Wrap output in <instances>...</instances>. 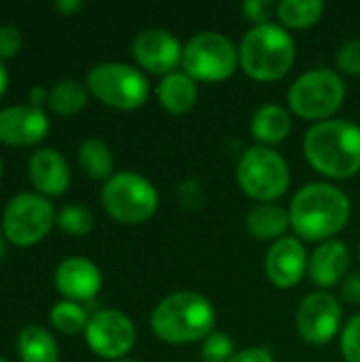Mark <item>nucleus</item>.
<instances>
[{
  "instance_id": "14",
  "label": "nucleus",
  "mask_w": 360,
  "mask_h": 362,
  "mask_svg": "<svg viewBox=\"0 0 360 362\" xmlns=\"http://www.w3.org/2000/svg\"><path fill=\"white\" fill-rule=\"evenodd\" d=\"M308 250L297 235H286L274 242L265 255V276L267 280L280 288H295L308 276Z\"/></svg>"
},
{
  "instance_id": "41",
  "label": "nucleus",
  "mask_w": 360,
  "mask_h": 362,
  "mask_svg": "<svg viewBox=\"0 0 360 362\" xmlns=\"http://www.w3.org/2000/svg\"><path fill=\"white\" fill-rule=\"evenodd\" d=\"M0 176H2V161H0Z\"/></svg>"
},
{
  "instance_id": "31",
  "label": "nucleus",
  "mask_w": 360,
  "mask_h": 362,
  "mask_svg": "<svg viewBox=\"0 0 360 362\" xmlns=\"http://www.w3.org/2000/svg\"><path fill=\"white\" fill-rule=\"evenodd\" d=\"M242 13L246 15L248 21H252V25H263V23H272L276 4L272 0H246L242 4Z\"/></svg>"
},
{
  "instance_id": "32",
  "label": "nucleus",
  "mask_w": 360,
  "mask_h": 362,
  "mask_svg": "<svg viewBox=\"0 0 360 362\" xmlns=\"http://www.w3.org/2000/svg\"><path fill=\"white\" fill-rule=\"evenodd\" d=\"M21 32L19 28L6 23V25H0V62L4 59H11L19 53L21 49Z\"/></svg>"
},
{
  "instance_id": "1",
  "label": "nucleus",
  "mask_w": 360,
  "mask_h": 362,
  "mask_svg": "<svg viewBox=\"0 0 360 362\" xmlns=\"http://www.w3.org/2000/svg\"><path fill=\"white\" fill-rule=\"evenodd\" d=\"M291 229L301 242H329L339 235L352 216L350 197L331 182L303 185L289 208Z\"/></svg>"
},
{
  "instance_id": "16",
  "label": "nucleus",
  "mask_w": 360,
  "mask_h": 362,
  "mask_svg": "<svg viewBox=\"0 0 360 362\" xmlns=\"http://www.w3.org/2000/svg\"><path fill=\"white\" fill-rule=\"evenodd\" d=\"M53 282L66 301L89 303L102 288V272L85 257H68L55 267Z\"/></svg>"
},
{
  "instance_id": "19",
  "label": "nucleus",
  "mask_w": 360,
  "mask_h": 362,
  "mask_svg": "<svg viewBox=\"0 0 360 362\" xmlns=\"http://www.w3.org/2000/svg\"><path fill=\"white\" fill-rule=\"evenodd\" d=\"M293 132V112L280 104H263L250 117V134L261 146H276Z\"/></svg>"
},
{
  "instance_id": "22",
  "label": "nucleus",
  "mask_w": 360,
  "mask_h": 362,
  "mask_svg": "<svg viewBox=\"0 0 360 362\" xmlns=\"http://www.w3.org/2000/svg\"><path fill=\"white\" fill-rule=\"evenodd\" d=\"M17 354L21 362H59V346L42 327H25L17 335Z\"/></svg>"
},
{
  "instance_id": "23",
  "label": "nucleus",
  "mask_w": 360,
  "mask_h": 362,
  "mask_svg": "<svg viewBox=\"0 0 360 362\" xmlns=\"http://www.w3.org/2000/svg\"><path fill=\"white\" fill-rule=\"evenodd\" d=\"M325 2L320 0H282L276 4V17L282 28L308 30L323 19Z\"/></svg>"
},
{
  "instance_id": "33",
  "label": "nucleus",
  "mask_w": 360,
  "mask_h": 362,
  "mask_svg": "<svg viewBox=\"0 0 360 362\" xmlns=\"http://www.w3.org/2000/svg\"><path fill=\"white\" fill-rule=\"evenodd\" d=\"M339 299L350 305H360V274H350L339 284Z\"/></svg>"
},
{
  "instance_id": "27",
  "label": "nucleus",
  "mask_w": 360,
  "mask_h": 362,
  "mask_svg": "<svg viewBox=\"0 0 360 362\" xmlns=\"http://www.w3.org/2000/svg\"><path fill=\"white\" fill-rule=\"evenodd\" d=\"M57 227L64 231V233H70V235H87L91 229H93V214L85 208V206H79V204H70V206H64L59 212H57Z\"/></svg>"
},
{
  "instance_id": "18",
  "label": "nucleus",
  "mask_w": 360,
  "mask_h": 362,
  "mask_svg": "<svg viewBox=\"0 0 360 362\" xmlns=\"http://www.w3.org/2000/svg\"><path fill=\"white\" fill-rule=\"evenodd\" d=\"M28 178L45 197L62 195L70 185V168L55 148H38L28 161Z\"/></svg>"
},
{
  "instance_id": "26",
  "label": "nucleus",
  "mask_w": 360,
  "mask_h": 362,
  "mask_svg": "<svg viewBox=\"0 0 360 362\" xmlns=\"http://www.w3.org/2000/svg\"><path fill=\"white\" fill-rule=\"evenodd\" d=\"M49 320L53 325V329L62 335H76V333H85V327L89 322V314L81 303L74 301H57L51 308Z\"/></svg>"
},
{
  "instance_id": "36",
  "label": "nucleus",
  "mask_w": 360,
  "mask_h": 362,
  "mask_svg": "<svg viewBox=\"0 0 360 362\" xmlns=\"http://www.w3.org/2000/svg\"><path fill=\"white\" fill-rule=\"evenodd\" d=\"M81 8H83V0H57L55 2V11L62 15H72Z\"/></svg>"
},
{
  "instance_id": "38",
  "label": "nucleus",
  "mask_w": 360,
  "mask_h": 362,
  "mask_svg": "<svg viewBox=\"0 0 360 362\" xmlns=\"http://www.w3.org/2000/svg\"><path fill=\"white\" fill-rule=\"evenodd\" d=\"M4 252H6V244H4V235L0 233V261H2V257H4Z\"/></svg>"
},
{
  "instance_id": "39",
  "label": "nucleus",
  "mask_w": 360,
  "mask_h": 362,
  "mask_svg": "<svg viewBox=\"0 0 360 362\" xmlns=\"http://www.w3.org/2000/svg\"><path fill=\"white\" fill-rule=\"evenodd\" d=\"M117 362H136V361H127V358H123V361H117Z\"/></svg>"
},
{
  "instance_id": "8",
  "label": "nucleus",
  "mask_w": 360,
  "mask_h": 362,
  "mask_svg": "<svg viewBox=\"0 0 360 362\" xmlns=\"http://www.w3.org/2000/svg\"><path fill=\"white\" fill-rule=\"evenodd\" d=\"M100 197L106 214L121 225H142L159 208L155 185L136 172H115L104 182Z\"/></svg>"
},
{
  "instance_id": "30",
  "label": "nucleus",
  "mask_w": 360,
  "mask_h": 362,
  "mask_svg": "<svg viewBox=\"0 0 360 362\" xmlns=\"http://www.w3.org/2000/svg\"><path fill=\"white\" fill-rule=\"evenodd\" d=\"M335 66L344 74L360 76V38L344 42L335 53Z\"/></svg>"
},
{
  "instance_id": "35",
  "label": "nucleus",
  "mask_w": 360,
  "mask_h": 362,
  "mask_svg": "<svg viewBox=\"0 0 360 362\" xmlns=\"http://www.w3.org/2000/svg\"><path fill=\"white\" fill-rule=\"evenodd\" d=\"M42 104H49V89H45L42 85H34L30 89V106L42 108Z\"/></svg>"
},
{
  "instance_id": "20",
  "label": "nucleus",
  "mask_w": 360,
  "mask_h": 362,
  "mask_svg": "<svg viewBox=\"0 0 360 362\" xmlns=\"http://www.w3.org/2000/svg\"><path fill=\"white\" fill-rule=\"evenodd\" d=\"M197 98H199L197 83L191 76H187L182 70L163 76L157 85V100L161 108L176 117L191 112L197 104Z\"/></svg>"
},
{
  "instance_id": "15",
  "label": "nucleus",
  "mask_w": 360,
  "mask_h": 362,
  "mask_svg": "<svg viewBox=\"0 0 360 362\" xmlns=\"http://www.w3.org/2000/svg\"><path fill=\"white\" fill-rule=\"evenodd\" d=\"M49 117L42 108L15 104L0 110V142L8 146H32L47 138Z\"/></svg>"
},
{
  "instance_id": "37",
  "label": "nucleus",
  "mask_w": 360,
  "mask_h": 362,
  "mask_svg": "<svg viewBox=\"0 0 360 362\" xmlns=\"http://www.w3.org/2000/svg\"><path fill=\"white\" fill-rule=\"evenodd\" d=\"M6 87H8V72L4 68V62H0V98L6 93Z\"/></svg>"
},
{
  "instance_id": "28",
  "label": "nucleus",
  "mask_w": 360,
  "mask_h": 362,
  "mask_svg": "<svg viewBox=\"0 0 360 362\" xmlns=\"http://www.w3.org/2000/svg\"><path fill=\"white\" fill-rule=\"evenodd\" d=\"M236 352L238 350L231 335L223 331H214L202 341V362H231Z\"/></svg>"
},
{
  "instance_id": "24",
  "label": "nucleus",
  "mask_w": 360,
  "mask_h": 362,
  "mask_svg": "<svg viewBox=\"0 0 360 362\" xmlns=\"http://www.w3.org/2000/svg\"><path fill=\"white\" fill-rule=\"evenodd\" d=\"M89 95L91 93L85 83H81L76 78H64V81H57L49 89V108L55 115L72 117L87 106Z\"/></svg>"
},
{
  "instance_id": "13",
  "label": "nucleus",
  "mask_w": 360,
  "mask_h": 362,
  "mask_svg": "<svg viewBox=\"0 0 360 362\" xmlns=\"http://www.w3.org/2000/svg\"><path fill=\"white\" fill-rule=\"evenodd\" d=\"M182 47L180 40L161 28L142 30L132 42V57L140 66L142 72L159 74L161 78L176 72L182 64Z\"/></svg>"
},
{
  "instance_id": "6",
  "label": "nucleus",
  "mask_w": 360,
  "mask_h": 362,
  "mask_svg": "<svg viewBox=\"0 0 360 362\" xmlns=\"http://www.w3.org/2000/svg\"><path fill=\"white\" fill-rule=\"evenodd\" d=\"M236 180L250 199L274 204L289 193L291 168L280 153L257 144L242 153L236 168Z\"/></svg>"
},
{
  "instance_id": "5",
  "label": "nucleus",
  "mask_w": 360,
  "mask_h": 362,
  "mask_svg": "<svg viewBox=\"0 0 360 362\" xmlns=\"http://www.w3.org/2000/svg\"><path fill=\"white\" fill-rule=\"evenodd\" d=\"M289 110L314 123L333 119L346 102V81L331 68H314L293 81L286 93Z\"/></svg>"
},
{
  "instance_id": "9",
  "label": "nucleus",
  "mask_w": 360,
  "mask_h": 362,
  "mask_svg": "<svg viewBox=\"0 0 360 362\" xmlns=\"http://www.w3.org/2000/svg\"><path fill=\"white\" fill-rule=\"evenodd\" d=\"M182 72L195 83H221L240 68L238 47L221 32H197L182 47Z\"/></svg>"
},
{
  "instance_id": "2",
  "label": "nucleus",
  "mask_w": 360,
  "mask_h": 362,
  "mask_svg": "<svg viewBox=\"0 0 360 362\" xmlns=\"http://www.w3.org/2000/svg\"><path fill=\"white\" fill-rule=\"evenodd\" d=\"M303 157L314 172L331 180H348L360 172V127L329 119L303 134Z\"/></svg>"
},
{
  "instance_id": "7",
  "label": "nucleus",
  "mask_w": 360,
  "mask_h": 362,
  "mask_svg": "<svg viewBox=\"0 0 360 362\" xmlns=\"http://www.w3.org/2000/svg\"><path fill=\"white\" fill-rule=\"evenodd\" d=\"M89 93L115 110H138L151 95L146 74L123 62H102L87 72Z\"/></svg>"
},
{
  "instance_id": "34",
  "label": "nucleus",
  "mask_w": 360,
  "mask_h": 362,
  "mask_svg": "<svg viewBox=\"0 0 360 362\" xmlns=\"http://www.w3.org/2000/svg\"><path fill=\"white\" fill-rule=\"evenodd\" d=\"M231 362H276L274 354L267 348H244L240 352H236V356Z\"/></svg>"
},
{
  "instance_id": "4",
  "label": "nucleus",
  "mask_w": 360,
  "mask_h": 362,
  "mask_svg": "<svg viewBox=\"0 0 360 362\" xmlns=\"http://www.w3.org/2000/svg\"><path fill=\"white\" fill-rule=\"evenodd\" d=\"M240 68L246 76L259 83L284 78L297 57L293 34L280 23L252 25L240 40Z\"/></svg>"
},
{
  "instance_id": "42",
  "label": "nucleus",
  "mask_w": 360,
  "mask_h": 362,
  "mask_svg": "<svg viewBox=\"0 0 360 362\" xmlns=\"http://www.w3.org/2000/svg\"><path fill=\"white\" fill-rule=\"evenodd\" d=\"M359 259H360V246H359Z\"/></svg>"
},
{
  "instance_id": "25",
  "label": "nucleus",
  "mask_w": 360,
  "mask_h": 362,
  "mask_svg": "<svg viewBox=\"0 0 360 362\" xmlns=\"http://www.w3.org/2000/svg\"><path fill=\"white\" fill-rule=\"evenodd\" d=\"M79 163L83 172L93 180H108L115 172V157L106 142L98 138H87L79 146Z\"/></svg>"
},
{
  "instance_id": "29",
  "label": "nucleus",
  "mask_w": 360,
  "mask_h": 362,
  "mask_svg": "<svg viewBox=\"0 0 360 362\" xmlns=\"http://www.w3.org/2000/svg\"><path fill=\"white\" fill-rule=\"evenodd\" d=\"M339 348L346 362H360V314L352 316L339 335Z\"/></svg>"
},
{
  "instance_id": "21",
  "label": "nucleus",
  "mask_w": 360,
  "mask_h": 362,
  "mask_svg": "<svg viewBox=\"0 0 360 362\" xmlns=\"http://www.w3.org/2000/svg\"><path fill=\"white\" fill-rule=\"evenodd\" d=\"M246 229L255 240L278 242L291 229V214L278 204H259L246 216Z\"/></svg>"
},
{
  "instance_id": "12",
  "label": "nucleus",
  "mask_w": 360,
  "mask_h": 362,
  "mask_svg": "<svg viewBox=\"0 0 360 362\" xmlns=\"http://www.w3.org/2000/svg\"><path fill=\"white\" fill-rule=\"evenodd\" d=\"M83 335L89 350L108 362L123 361L136 346V327L132 318L119 310L91 314Z\"/></svg>"
},
{
  "instance_id": "3",
  "label": "nucleus",
  "mask_w": 360,
  "mask_h": 362,
  "mask_svg": "<svg viewBox=\"0 0 360 362\" xmlns=\"http://www.w3.org/2000/svg\"><path fill=\"white\" fill-rule=\"evenodd\" d=\"M149 322L153 335L168 346L202 344L214 333L216 310L197 291H176L155 305Z\"/></svg>"
},
{
  "instance_id": "10",
  "label": "nucleus",
  "mask_w": 360,
  "mask_h": 362,
  "mask_svg": "<svg viewBox=\"0 0 360 362\" xmlns=\"http://www.w3.org/2000/svg\"><path fill=\"white\" fill-rule=\"evenodd\" d=\"M57 214L53 204L40 193H19L4 206L2 235L6 242L25 248L34 246L51 231Z\"/></svg>"
},
{
  "instance_id": "11",
  "label": "nucleus",
  "mask_w": 360,
  "mask_h": 362,
  "mask_svg": "<svg viewBox=\"0 0 360 362\" xmlns=\"http://www.w3.org/2000/svg\"><path fill=\"white\" fill-rule=\"evenodd\" d=\"M297 333L310 346H327L342 335L344 308L329 291H314L306 295L297 308Z\"/></svg>"
},
{
  "instance_id": "17",
  "label": "nucleus",
  "mask_w": 360,
  "mask_h": 362,
  "mask_svg": "<svg viewBox=\"0 0 360 362\" xmlns=\"http://www.w3.org/2000/svg\"><path fill=\"white\" fill-rule=\"evenodd\" d=\"M350 263H352L350 248L339 240H329L318 244L316 250L310 255L308 276L320 291H329L346 280L350 272Z\"/></svg>"
},
{
  "instance_id": "40",
  "label": "nucleus",
  "mask_w": 360,
  "mask_h": 362,
  "mask_svg": "<svg viewBox=\"0 0 360 362\" xmlns=\"http://www.w3.org/2000/svg\"><path fill=\"white\" fill-rule=\"evenodd\" d=\"M0 362H8V361H6V358H4V356H0Z\"/></svg>"
}]
</instances>
